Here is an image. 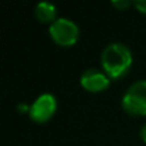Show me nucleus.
<instances>
[{
    "instance_id": "nucleus-6",
    "label": "nucleus",
    "mask_w": 146,
    "mask_h": 146,
    "mask_svg": "<svg viewBox=\"0 0 146 146\" xmlns=\"http://www.w3.org/2000/svg\"><path fill=\"white\" fill-rule=\"evenodd\" d=\"M35 13H36V17L40 20V22H54L56 19V6L50 2H40L37 3L36 9H35Z\"/></svg>"
},
{
    "instance_id": "nucleus-7",
    "label": "nucleus",
    "mask_w": 146,
    "mask_h": 146,
    "mask_svg": "<svg viewBox=\"0 0 146 146\" xmlns=\"http://www.w3.org/2000/svg\"><path fill=\"white\" fill-rule=\"evenodd\" d=\"M130 0H112V5L117 9H126L130 6Z\"/></svg>"
},
{
    "instance_id": "nucleus-1",
    "label": "nucleus",
    "mask_w": 146,
    "mask_h": 146,
    "mask_svg": "<svg viewBox=\"0 0 146 146\" xmlns=\"http://www.w3.org/2000/svg\"><path fill=\"white\" fill-rule=\"evenodd\" d=\"M102 66L105 73L112 78H122L132 64V53L122 43H109L102 52Z\"/></svg>"
},
{
    "instance_id": "nucleus-8",
    "label": "nucleus",
    "mask_w": 146,
    "mask_h": 146,
    "mask_svg": "<svg viewBox=\"0 0 146 146\" xmlns=\"http://www.w3.org/2000/svg\"><path fill=\"white\" fill-rule=\"evenodd\" d=\"M133 5H135V7H136L139 12L146 13V0H135Z\"/></svg>"
},
{
    "instance_id": "nucleus-4",
    "label": "nucleus",
    "mask_w": 146,
    "mask_h": 146,
    "mask_svg": "<svg viewBox=\"0 0 146 146\" xmlns=\"http://www.w3.org/2000/svg\"><path fill=\"white\" fill-rule=\"evenodd\" d=\"M56 108H57L56 98L52 93H42L30 105L29 115L36 122H46L53 116V113L56 112Z\"/></svg>"
},
{
    "instance_id": "nucleus-2",
    "label": "nucleus",
    "mask_w": 146,
    "mask_h": 146,
    "mask_svg": "<svg viewBox=\"0 0 146 146\" xmlns=\"http://www.w3.org/2000/svg\"><path fill=\"white\" fill-rule=\"evenodd\" d=\"M122 106L132 115H146V80L130 85L122 98Z\"/></svg>"
},
{
    "instance_id": "nucleus-5",
    "label": "nucleus",
    "mask_w": 146,
    "mask_h": 146,
    "mask_svg": "<svg viewBox=\"0 0 146 146\" xmlns=\"http://www.w3.org/2000/svg\"><path fill=\"white\" fill-rule=\"evenodd\" d=\"M109 76L105 72L99 69H86L82 76H80V83L85 89L90 92H100L109 86Z\"/></svg>"
},
{
    "instance_id": "nucleus-9",
    "label": "nucleus",
    "mask_w": 146,
    "mask_h": 146,
    "mask_svg": "<svg viewBox=\"0 0 146 146\" xmlns=\"http://www.w3.org/2000/svg\"><path fill=\"white\" fill-rule=\"evenodd\" d=\"M140 136H142V139L146 142V123L142 126V129H140Z\"/></svg>"
},
{
    "instance_id": "nucleus-3",
    "label": "nucleus",
    "mask_w": 146,
    "mask_h": 146,
    "mask_svg": "<svg viewBox=\"0 0 146 146\" xmlns=\"http://www.w3.org/2000/svg\"><path fill=\"white\" fill-rule=\"evenodd\" d=\"M49 32L53 40L60 46H70L79 37L78 25L67 17H57L53 23H50Z\"/></svg>"
}]
</instances>
